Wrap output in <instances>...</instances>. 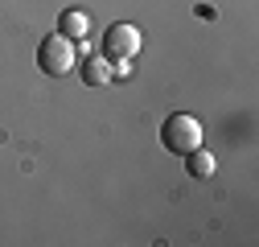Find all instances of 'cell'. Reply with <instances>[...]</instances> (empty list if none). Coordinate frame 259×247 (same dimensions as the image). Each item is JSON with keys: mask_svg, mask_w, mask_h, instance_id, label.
<instances>
[{"mask_svg": "<svg viewBox=\"0 0 259 247\" xmlns=\"http://www.w3.org/2000/svg\"><path fill=\"white\" fill-rule=\"evenodd\" d=\"M58 33H62V37H70V42H82V37L91 33V21H87V13L66 9V13L58 17Z\"/></svg>", "mask_w": 259, "mask_h": 247, "instance_id": "cell-4", "label": "cell"}, {"mask_svg": "<svg viewBox=\"0 0 259 247\" xmlns=\"http://www.w3.org/2000/svg\"><path fill=\"white\" fill-rule=\"evenodd\" d=\"M74 62H78V46H74L70 37H62V33H54V37H46V42L37 46V70H41V74L62 78V74L74 70Z\"/></svg>", "mask_w": 259, "mask_h": 247, "instance_id": "cell-1", "label": "cell"}, {"mask_svg": "<svg viewBox=\"0 0 259 247\" xmlns=\"http://www.w3.org/2000/svg\"><path fill=\"white\" fill-rule=\"evenodd\" d=\"M140 29L136 25H111L107 33H103V58H115V62H123V58H136L140 54Z\"/></svg>", "mask_w": 259, "mask_h": 247, "instance_id": "cell-3", "label": "cell"}, {"mask_svg": "<svg viewBox=\"0 0 259 247\" xmlns=\"http://www.w3.org/2000/svg\"><path fill=\"white\" fill-rule=\"evenodd\" d=\"M82 78L91 83V87H103V83H111V58H87V66H82Z\"/></svg>", "mask_w": 259, "mask_h": 247, "instance_id": "cell-5", "label": "cell"}, {"mask_svg": "<svg viewBox=\"0 0 259 247\" xmlns=\"http://www.w3.org/2000/svg\"><path fill=\"white\" fill-rule=\"evenodd\" d=\"M160 144H165L169 152H193V148H202V124L193 119V115H185V111H177V115H169L165 119V128H160Z\"/></svg>", "mask_w": 259, "mask_h": 247, "instance_id": "cell-2", "label": "cell"}, {"mask_svg": "<svg viewBox=\"0 0 259 247\" xmlns=\"http://www.w3.org/2000/svg\"><path fill=\"white\" fill-rule=\"evenodd\" d=\"M185 157H189V173L193 177H210L214 173V157L206 148H193V152H185Z\"/></svg>", "mask_w": 259, "mask_h": 247, "instance_id": "cell-6", "label": "cell"}]
</instances>
